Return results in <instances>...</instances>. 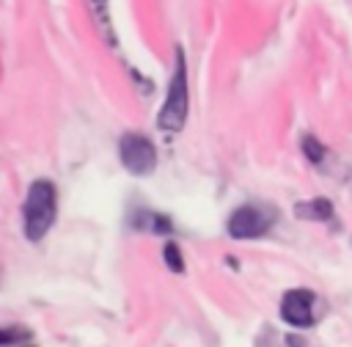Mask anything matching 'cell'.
<instances>
[{"mask_svg": "<svg viewBox=\"0 0 352 347\" xmlns=\"http://www.w3.org/2000/svg\"><path fill=\"white\" fill-rule=\"evenodd\" d=\"M272 209H264L258 204H245V207H236L228 218V234L234 240H253V237H261L270 231L272 226Z\"/></svg>", "mask_w": 352, "mask_h": 347, "instance_id": "cell-4", "label": "cell"}, {"mask_svg": "<svg viewBox=\"0 0 352 347\" xmlns=\"http://www.w3.org/2000/svg\"><path fill=\"white\" fill-rule=\"evenodd\" d=\"M104 3H107V0H91V6H94V11H96V17H102V19H104Z\"/></svg>", "mask_w": 352, "mask_h": 347, "instance_id": "cell-11", "label": "cell"}, {"mask_svg": "<svg viewBox=\"0 0 352 347\" xmlns=\"http://www.w3.org/2000/svg\"><path fill=\"white\" fill-rule=\"evenodd\" d=\"M118 157L124 168L135 176H148L157 168V149L140 132H124L118 140Z\"/></svg>", "mask_w": 352, "mask_h": 347, "instance_id": "cell-3", "label": "cell"}, {"mask_svg": "<svg viewBox=\"0 0 352 347\" xmlns=\"http://www.w3.org/2000/svg\"><path fill=\"white\" fill-rule=\"evenodd\" d=\"M28 339H30V330L22 325L0 328V347H16V344H25Z\"/></svg>", "mask_w": 352, "mask_h": 347, "instance_id": "cell-8", "label": "cell"}, {"mask_svg": "<svg viewBox=\"0 0 352 347\" xmlns=\"http://www.w3.org/2000/svg\"><path fill=\"white\" fill-rule=\"evenodd\" d=\"M324 151H327V149L316 140V135H311V132L302 135V154H305L311 162H322V160H324Z\"/></svg>", "mask_w": 352, "mask_h": 347, "instance_id": "cell-10", "label": "cell"}, {"mask_svg": "<svg viewBox=\"0 0 352 347\" xmlns=\"http://www.w3.org/2000/svg\"><path fill=\"white\" fill-rule=\"evenodd\" d=\"M314 292L311 289H289L280 297V317L294 328L314 325Z\"/></svg>", "mask_w": 352, "mask_h": 347, "instance_id": "cell-5", "label": "cell"}, {"mask_svg": "<svg viewBox=\"0 0 352 347\" xmlns=\"http://www.w3.org/2000/svg\"><path fill=\"white\" fill-rule=\"evenodd\" d=\"M294 215L300 220H330L333 218V204L330 198H311V201H300L294 204Z\"/></svg>", "mask_w": 352, "mask_h": 347, "instance_id": "cell-6", "label": "cell"}, {"mask_svg": "<svg viewBox=\"0 0 352 347\" xmlns=\"http://www.w3.org/2000/svg\"><path fill=\"white\" fill-rule=\"evenodd\" d=\"M162 259H165V264H168L170 273H184V256H182V248H179L173 240L165 242V248H162Z\"/></svg>", "mask_w": 352, "mask_h": 347, "instance_id": "cell-9", "label": "cell"}, {"mask_svg": "<svg viewBox=\"0 0 352 347\" xmlns=\"http://www.w3.org/2000/svg\"><path fill=\"white\" fill-rule=\"evenodd\" d=\"M187 105H190V96H187V63H184V50L176 47V63H173V77H170V85H168V94H165V105L157 116V124L160 129L165 132H179L187 121Z\"/></svg>", "mask_w": 352, "mask_h": 347, "instance_id": "cell-2", "label": "cell"}, {"mask_svg": "<svg viewBox=\"0 0 352 347\" xmlns=\"http://www.w3.org/2000/svg\"><path fill=\"white\" fill-rule=\"evenodd\" d=\"M58 215V190L47 179H36L28 187L25 204H22V223H25V237L30 242H38L55 223Z\"/></svg>", "mask_w": 352, "mask_h": 347, "instance_id": "cell-1", "label": "cell"}, {"mask_svg": "<svg viewBox=\"0 0 352 347\" xmlns=\"http://www.w3.org/2000/svg\"><path fill=\"white\" fill-rule=\"evenodd\" d=\"M135 226L138 229H146V231H154V234H170L173 231V223L168 215L162 212H143L135 218Z\"/></svg>", "mask_w": 352, "mask_h": 347, "instance_id": "cell-7", "label": "cell"}]
</instances>
